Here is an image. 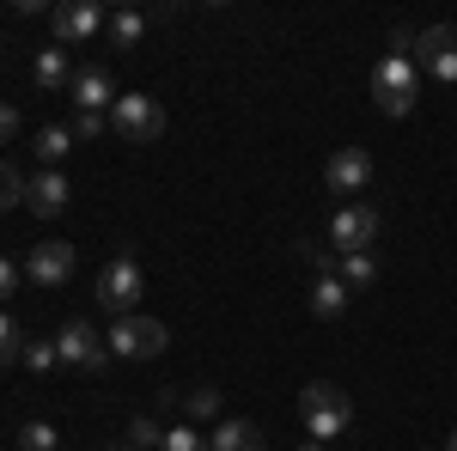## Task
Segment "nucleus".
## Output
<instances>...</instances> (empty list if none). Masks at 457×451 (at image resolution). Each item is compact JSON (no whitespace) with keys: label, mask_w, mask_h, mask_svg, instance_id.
<instances>
[{"label":"nucleus","mask_w":457,"mask_h":451,"mask_svg":"<svg viewBox=\"0 0 457 451\" xmlns=\"http://www.w3.org/2000/svg\"><path fill=\"white\" fill-rule=\"evenodd\" d=\"M299 421L312 427V439L323 446V439H342L353 427V403H348V390L342 384H329V379H312L305 390H299Z\"/></svg>","instance_id":"nucleus-1"},{"label":"nucleus","mask_w":457,"mask_h":451,"mask_svg":"<svg viewBox=\"0 0 457 451\" xmlns=\"http://www.w3.org/2000/svg\"><path fill=\"white\" fill-rule=\"evenodd\" d=\"M415 55H385L378 68H372V104L385 110L390 122H403L409 110H415Z\"/></svg>","instance_id":"nucleus-2"},{"label":"nucleus","mask_w":457,"mask_h":451,"mask_svg":"<svg viewBox=\"0 0 457 451\" xmlns=\"http://www.w3.org/2000/svg\"><path fill=\"white\" fill-rule=\"evenodd\" d=\"M110 129L129 140V146H153V140L165 135V110H159V98H146V92H122L110 104Z\"/></svg>","instance_id":"nucleus-3"},{"label":"nucleus","mask_w":457,"mask_h":451,"mask_svg":"<svg viewBox=\"0 0 457 451\" xmlns=\"http://www.w3.org/2000/svg\"><path fill=\"white\" fill-rule=\"evenodd\" d=\"M110 354H116V360H153V354H165V342H171V330H165V323H159V317H116V323H110Z\"/></svg>","instance_id":"nucleus-4"},{"label":"nucleus","mask_w":457,"mask_h":451,"mask_svg":"<svg viewBox=\"0 0 457 451\" xmlns=\"http://www.w3.org/2000/svg\"><path fill=\"white\" fill-rule=\"evenodd\" d=\"M98 305H104L110 317H135V305H141V263H135V256L104 263V275H98Z\"/></svg>","instance_id":"nucleus-5"},{"label":"nucleus","mask_w":457,"mask_h":451,"mask_svg":"<svg viewBox=\"0 0 457 451\" xmlns=\"http://www.w3.org/2000/svg\"><path fill=\"white\" fill-rule=\"evenodd\" d=\"M55 347H62V360H68V366H79V372H98V366L110 360V342L92 330V323H86V317H68V323L55 330Z\"/></svg>","instance_id":"nucleus-6"},{"label":"nucleus","mask_w":457,"mask_h":451,"mask_svg":"<svg viewBox=\"0 0 457 451\" xmlns=\"http://www.w3.org/2000/svg\"><path fill=\"white\" fill-rule=\"evenodd\" d=\"M415 68H427L433 79L457 86V25H427L415 37Z\"/></svg>","instance_id":"nucleus-7"},{"label":"nucleus","mask_w":457,"mask_h":451,"mask_svg":"<svg viewBox=\"0 0 457 451\" xmlns=\"http://www.w3.org/2000/svg\"><path fill=\"white\" fill-rule=\"evenodd\" d=\"M372 238H378V213L366 208V202H348V208L329 220V244H336L342 256H360Z\"/></svg>","instance_id":"nucleus-8"},{"label":"nucleus","mask_w":457,"mask_h":451,"mask_svg":"<svg viewBox=\"0 0 457 451\" xmlns=\"http://www.w3.org/2000/svg\"><path fill=\"white\" fill-rule=\"evenodd\" d=\"M323 183H329L336 196H360V189L372 183V153H366V146H342V153H329Z\"/></svg>","instance_id":"nucleus-9"},{"label":"nucleus","mask_w":457,"mask_h":451,"mask_svg":"<svg viewBox=\"0 0 457 451\" xmlns=\"http://www.w3.org/2000/svg\"><path fill=\"white\" fill-rule=\"evenodd\" d=\"M25 275L37 280V287H68V275H73V244L68 238H43L25 256Z\"/></svg>","instance_id":"nucleus-10"},{"label":"nucleus","mask_w":457,"mask_h":451,"mask_svg":"<svg viewBox=\"0 0 457 451\" xmlns=\"http://www.w3.org/2000/svg\"><path fill=\"white\" fill-rule=\"evenodd\" d=\"M49 25H55V43H86V37L104 31L110 19L92 6V0H68V6H55V13H49Z\"/></svg>","instance_id":"nucleus-11"},{"label":"nucleus","mask_w":457,"mask_h":451,"mask_svg":"<svg viewBox=\"0 0 457 451\" xmlns=\"http://www.w3.org/2000/svg\"><path fill=\"white\" fill-rule=\"evenodd\" d=\"M68 92H73V104L86 110V116H104V110L116 104V79H110V68H104V62L79 68V73H73V86H68Z\"/></svg>","instance_id":"nucleus-12"},{"label":"nucleus","mask_w":457,"mask_h":451,"mask_svg":"<svg viewBox=\"0 0 457 451\" xmlns=\"http://www.w3.org/2000/svg\"><path fill=\"white\" fill-rule=\"evenodd\" d=\"M25 208L43 213V220H55V213L68 208V177H62V171H37V177H25Z\"/></svg>","instance_id":"nucleus-13"},{"label":"nucleus","mask_w":457,"mask_h":451,"mask_svg":"<svg viewBox=\"0 0 457 451\" xmlns=\"http://www.w3.org/2000/svg\"><path fill=\"white\" fill-rule=\"evenodd\" d=\"M208 451H269V439H262L256 421H220L213 439H208Z\"/></svg>","instance_id":"nucleus-14"},{"label":"nucleus","mask_w":457,"mask_h":451,"mask_svg":"<svg viewBox=\"0 0 457 451\" xmlns=\"http://www.w3.org/2000/svg\"><path fill=\"white\" fill-rule=\"evenodd\" d=\"M348 299H353V293H348V280H342V275H317L312 280V317H323V323L348 312Z\"/></svg>","instance_id":"nucleus-15"},{"label":"nucleus","mask_w":457,"mask_h":451,"mask_svg":"<svg viewBox=\"0 0 457 451\" xmlns=\"http://www.w3.org/2000/svg\"><path fill=\"white\" fill-rule=\"evenodd\" d=\"M31 79H37V92H62V86H73V73H68V49H37Z\"/></svg>","instance_id":"nucleus-16"},{"label":"nucleus","mask_w":457,"mask_h":451,"mask_svg":"<svg viewBox=\"0 0 457 451\" xmlns=\"http://www.w3.org/2000/svg\"><path fill=\"white\" fill-rule=\"evenodd\" d=\"M336 275L348 280V293H366L372 280H378V263H372V250H360V256H342V269Z\"/></svg>","instance_id":"nucleus-17"},{"label":"nucleus","mask_w":457,"mask_h":451,"mask_svg":"<svg viewBox=\"0 0 457 451\" xmlns=\"http://www.w3.org/2000/svg\"><path fill=\"white\" fill-rule=\"evenodd\" d=\"M68 153H73V129L55 122V129H43V135H37V159H43V165H62Z\"/></svg>","instance_id":"nucleus-18"},{"label":"nucleus","mask_w":457,"mask_h":451,"mask_svg":"<svg viewBox=\"0 0 457 451\" xmlns=\"http://www.w3.org/2000/svg\"><path fill=\"white\" fill-rule=\"evenodd\" d=\"M104 31H110V43H116V49H135V43L146 37V19H141V13H116Z\"/></svg>","instance_id":"nucleus-19"},{"label":"nucleus","mask_w":457,"mask_h":451,"mask_svg":"<svg viewBox=\"0 0 457 451\" xmlns=\"http://www.w3.org/2000/svg\"><path fill=\"white\" fill-rule=\"evenodd\" d=\"M25 330H19V317H6L0 312V366H12V360H25Z\"/></svg>","instance_id":"nucleus-20"},{"label":"nucleus","mask_w":457,"mask_h":451,"mask_svg":"<svg viewBox=\"0 0 457 451\" xmlns=\"http://www.w3.org/2000/svg\"><path fill=\"white\" fill-rule=\"evenodd\" d=\"M183 415H189V427H195V421H213L220 415V390H213V384L189 390V397H183Z\"/></svg>","instance_id":"nucleus-21"},{"label":"nucleus","mask_w":457,"mask_h":451,"mask_svg":"<svg viewBox=\"0 0 457 451\" xmlns=\"http://www.w3.org/2000/svg\"><path fill=\"white\" fill-rule=\"evenodd\" d=\"M19 451H55V427L49 421H25L19 427Z\"/></svg>","instance_id":"nucleus-22"},{"label":"nucleus","mask_w":457,"mask_h":451,"mask_svg":"<svg viewBox=\"0 0 457 451\" xmlns=\"http://www.w3.org/2000/svg\"><path fill=\"white\" fill-rule=\"evenodd\" d=\"M129 446H135V451H153V446H165V427H159L153 415H141L135 427H129Z\"/></svg>","instance_id":"nucleus-23"},{"label":"nucleus","mask_w":457,"mask_h":451,"mask_svg":"<svg viewBox=\"0 0 457 451\" xmlns=\"http://www.w3.org/2000/svg\"><path fill=\"white\" fill-rule=\"evenodd\" d=\"M159 451H208V439L183 421V427H165V446H159Z\"/></svg>","instance_id":"nucleus-24"},{"label":"nucleus","mask_w":457,"mask_h":451,"mask_svg":"<svg viewBox=\"0 0 457 451\" xmlns=\"http://www.w3.org/2000/svg\"><path fill=\"white\" fill-rule=\"evenodd\" d=\"M25 366H31V372H49V366H62V347H55V342H25Z\"/></svg>","instance_id":"nucleus-25"},{"label":"nucleus","mask_w":457,"mask_h":451,"mask_svg":"<svg viewBox=\"0 0 457 451\" xmlns=\"http://www.w3.org/2000/svg\"><path fill=\"white\" fill-rule=\"evenodd\" d=\"M12 202H25V177H19L12 165H6V159H0V213L12 208Z\"/></svg>","instance_id":"nucleus-26"},{"label":"nucleus","mask_w":457,"mask_h":451,"mask_svg":"<svg viewBox=\"0 0 457 451\" xmlns=\"http://www.w3.org/2000/svg\"><path fill=\"white\" fill-rule=\"evenodd\" d=\"M12 293H19V263H12V256H0V305H6Z\"/></svg>","instance_id":"nucleus-27"},{"label":"nucleus","mask_w":457,"mask_h":451,"mask_svg":"<svg viewBox=\"0 0 457 451\" xmlns=\"http://www.w3.org/2000/svg\"><path fill=\"white\" fill-rule=\"evenodd\" d=\"M92 135H104V116H86V110H79V122H73V140H92Z\"/></svg>","instance_id":"nucleus-28"},{"label":"nucleus","mask_w":457,"mask_h":451,"mask_svg":"<svg viewBox=\"0 0 457 451\" xmlns=\"http://www.w3.org/2000/svg\"><path fill=\"white\" fill-rule=\"evenodd\" d=\"M12 135H19V110H12V104H0V146H6Z\"/></svg>","instance_id":"nucleus-29"},{"label":"nucleus","mask_w":457,"mask_h":451,"mask_svg":"<svg viewBox=\"0 0 457 451\" xmlns=\"http://www.w3.org/2000/svg\"><path fill=\"white\" fill-rule=\"evenodd\" d=\"M110 451H135V446H129V439H122V446H110Z\"/></svg>","instance_id":"nucleus-30"},{"label":"nucleus","mask_w":457,"mask_h":451,"mask_svg":"<svg viewBox=\"0 0 457 451\" xmlns=\"http://www.w3.org/2000/svg\"><path fill=\"white\" fill-rule=\"evenodd\" d=\"M445 451H457V433H452V439H445Z\"/></svg>","instance_id":"nucleus-31"},{"label":"nucleus","mask_w":457,"mask_h":451,"mask_svg":"<svg viewBox=\"0 0 457 451\" xmlns=\"http://www.w3.org/2000/svg\"><path fill=\"white\" fill-rule=\"evenodd\" d=\"M299 451H323V446H317V439H312V446H299Z\"/></svg>","instance_id":"nucleus-32"}]
</instances>
